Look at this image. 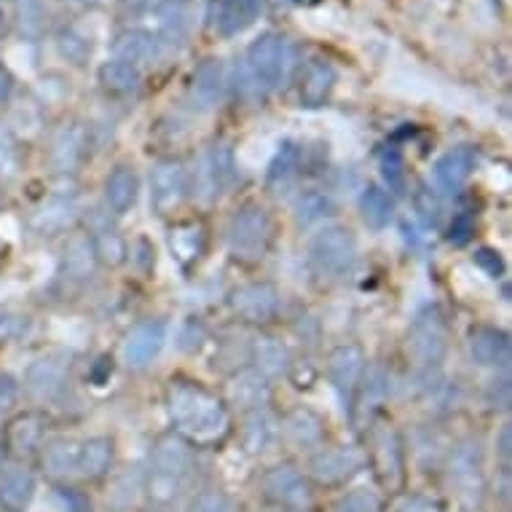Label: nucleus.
I'll use <instances>...</instances> for the list:
<instances>
[{"mask_svg":"<svg viewBox=\"0 0 512 512\" xmlns=\"http://www.w3.org/2000/svg\"><path fill=\"white\" fill-rule=\"evenodd\" d=\"M169 416L177 432L194 443H215L226 435L228 413L218 397L188 381H172L167 392Z\"/></svg>","mask_w":512,"mask_h":512,"instance_id":"nucleus-1","label":"nucleus"},{"mask_svg":"<svg viewBox=\"0 0 512 512\" xmlns=\"http://www.w3.org/2000/svg\"><path fill=\"white\" fill-rule=\"evenodd\" d=\"M194 470V451L180 435H164L156 440L148 472V499L156 507H169L183 494L185 483Z\"/></svg>","mask_w":512,"mask_h":512,"instance_id":"nucleus-2","label":"nucleus"},{"mask_svg":"<svg viewBox=\"0 0 512 512\" xmlns=\"http://www.w3.org/2000/svg\"><path fill=\"white\" fill-rule=\"evenodd\" d=\"M247 78L258 92H271L285 81L287 70L293 65V54L285 38L269 33L258 38L247 51Z\"/></svg>","mask_w":512,"mask_h":512,"instance_id":"nucleus-3","label":"nucleus"},{"mask_svg":"<svg viewBox=\"0 0 512 512\" xmlns=\"http://www.w3.org/2000/svg\"><path fill=\"white\" fill-rule=\"evenodd\" d=\"M271 242V218L263 207H244L234 215L228 228V247L236 261H261Z\"/></svg>","mask_w":512,"mask_h":512,"instance_id":"nucleus-4","label":"nucleus"},{"mask_svg":"<svg viewBox=\"0 0 512 512\" xmlns=\"http://www.w3.org/2000/svg\"><path fill=\"white\" fill-rule=\"evenodd\" d=\"M448 480L464 507H480L483 491H486V475H483V448L478 440H464L454 448L448 459Z\"/></svg>","mask_w":512,"mask_h":512,"instance_id":"nucleus-5","label":"nucleus"},{"mask_svg":"<svg viewBox=\"0 0 512 512\" xmlns=\"http://www.w3.org/2000/svg\"><path fill=\"white\" fill-rule=\"evenodd\" d=\"M309 258L322 274H346L357 261V239L344 226L322 228L309 242Z\"/></svg>","mask_w":512,"mask_h":512,"instance_id":"nucleus-6","label":"nucleus"},{"mask_svg":"<svg viewBox=\"0 0 512 512\" xmlns=\"http://www.w3.org/2000/svg\"><path fill=\"white\" fill-rule=\"evenodd\" d=\"M408 357H411L419 368H435L440 365L448 349V336H445L443 319L437 314H424L413 322L411 333H408Z\"/></svg>","mask_w":512,"mask_h":512,"instance_id":"nucleus-7","label":"nucleus"},{"mask_svg":"<svg viewBox=\"0 0 512 512\" xmlns=\"http://www.w3.org/2000/svg\"><path fill=\"white\" fill-rule=\"evenodd\" d=\"M263 488H266V496H269L271 502L279 504V507H287V510L301 512L311 504L309 483L290 464H279V467L266 472Z\"/></svg>","mask_w":512,"mask_h":512,"instance_id":"nucleus-8","label":"nucleus"},{"mask_svg":"<svg viewBox=\"0 0 512 512\" xmlns=\"http://www.w3.org/2000/svg\"><path fill=\"white\" fill-rule=\"evenodd\" d=\"M185 194V169L180 161L167 159L159 161L151 169V204L153 210L164 215L172 212L180 204Z\"/></svg>","mask_w":512,"mask_h":512,"instance_id":"nucleus-9","label":"nucleus"},{"mask_svg":"<svg viewBox=\"0 0 512 512\" xmlns=\"http://www.w3.org/2000/svg\"><path fill=\"white\" fill-rule=\"evenodd\" d=\"M164 344H167V325L161 319H145L126 338V362L132 368H145L159 357Z\"/></svg>","mask_w":512,"mask_h":512,"instance_id":"nucleus-10","label":"nucleus"},{"mask_svg":"<svg viewBox=\"0 0 512 512\" xmlns=\"http://www.w3.org/2000/svg\"><path fill=\"white\" fill-rule=\"evenodd\" d=\"M362 454L357 448L341 445V448H328V451H319L311 459V475L322 483V486H336L344 483L346 478H352L354 472L362 467Z\"/></svg>","mask_w":512,"mask_h":512,"instance_id":"nucleus-11","label":"nucleus"},{"mask_svg":"<svg viewBox=\"0 0 512 512\" xmlns=\"http://www.w3.org/2000/svg\"><path fill=\"white\" fill-rule=\"evenodd\" d=\"M328 373L330 381H333V387H336V392L341 395V400L349 403L354 392H357V387H360L362 373H365V354H362L360 346H338L336 352L330 354Z\"/></svg>","mask_w":512,"mask_h":512,"instance_id":"nucleus-12","label":"nucleus"},{"mask_svg":"<svg viewBox=\"0 0 512 512\" xmlns=\"http://www.w3.org/2000/svg\"><path fill=\"white\" fill-rule=\"evenodd\" d=\"M231 306L247 322H266L279 309L277 287L269 285V282H255V285L239 287L231 295Z\"/></svg>","mask_w":512,"mask_h":512,"instance_id":"nucleus-13","label":"nucleus"},{"mask_svg":"<svg viewBox=\"0 0 512 512\" xmlns=\"http://www.w3.org/2000/svg\"><path fill=\"white\" fill-rule=\"evenodd\" d=\"M35 496V478L25 464L0 467V507L6 512H25Z\"/></svg>","mask_w":512,"mask_h":512,"instance_id":"nucleus-14","label":"nucleus"},{"mask_svg":"<svg viewBox=\"0 0 512 512\" xmlns=\"http://www.w3.org/2000/svg\"><path fill=\"white\" fill-rule=\"evenodd\" d=\"M68 384V365L57 357H41L27 368L25 387L35 400H54Z\"/></svg>","mask_w":512,"mask_h":512,"instance_id":"nucleus-15","label":"nucleus"},{"mask_svg":"<svg viewBox=\"0 0 512 512\" xmlns=\"http://www.w3.org/2000/svg\"><path fill=\"white\" fill-rule=\"evenodd\" d=\"M228 397H231V403L242 405L247 411H261L271 397L269 378L263 376L261 370H242V373H236L231 378Z\"/></svg>","mask_w":512,"mask_h":512,"instance_id":"nucleus-16","label":"nucleus"},{"mask_svg":"<svg viewBox=\"0 0 512 512\" xmlns=\"http://www.w3.org/2000/svg\"><path fill=\"white\" fill-rule=\"evenodd\" d=\"M261 11V0H212V22L220 35L242 33Z\"/></svg>","mask_w":512,"mask_h":512,"instance_id":"nucleus-17","label":"nucleus"},{"mask_svg":"<svg viewBox=\"0 0 512 512\" xmlns=\"http://www.w3.org/2000/svg\"><path fill=\"white\" fill-rule=\"evenodd\" d=\"M472 167H475V153L470 148H454V151H448L435 164L437 185L443 191H448V194H459L464 183L470 180Z\"/></svg>","mask_w":512,"mask_h":512,"instance_id":"nucleus-18","label":"nucleus"},{"mask_svg":"<svg viewBox=\"0 0 512 512\" xmlns=\"http://www.w3.org/2000/svg\"><path fill=\"white\" fill-rule=\"evenodd\" d=\"M43 440V419L38 413H22L6 427V448L17 459L35 454Z\"/></svg>","mask_w":512,"mask_h":512,"instance_id":"nucleus-19","label":"nucleus"},{"mask_svg":"<svg viewBox=\"0 0 512 512\" xmlns=\"http://www.w3.org/2000/svg\"><path fill=\"white\" fill-rule=\"evenodd\" d=\"M470 354L478 365H507L510 362V336L496 328L472 330Z\"/></svg>","mask_w":512,"mask_h":512,"instance_id":"nucleus-20","label":"nucleus"},{"mask_svg":"<svg viewBox=\"0 0 512 512\" xmlns=\"http://www.w3.org/2000/svg\"><path fill=\"white\" fill-rule=\"evenodd\" d=\"M78 451L81 443L70 440V437H54L51 443L43 445L41 464L46 475L51 478H68L78 472Z\"/></svg>","mask_w":512,"mask_h":512,"instance_id":"nucleus-21","label":"nucleus"},{"mask_svg":"<svg viewBox=\"0 0 512 512\" xmlns=\"http://www.w3.org/2000/svg\"><path fill=\"white\" fill-rule=\"evenodd\" d=\"M137 191H140V180H137L135 169L118 167L110 172L108 183H105V199H108V207L116 215H124L135 207Z\"/></svg>","mask_w":512,"mask_h":512,"instance_id":"nucleus-22","label":"nucleus"},{"mask_svg":"<svg viewBox=\"0 0 512 512\" xmlns=\"http://www.w3.org/2000/svg\"><path fill=\"white\" fill-rule=\"evenodd\" d=\"M113 464V440L105 435L89 437L78 451V472L89 480L102 478Z\"/></svg>","mask_w":512,"mask_h":512,"instance_id":"nucleus-23","label":"nucleus"},{"mask_svg":"<svg viewBox=\"0 0 512 512\" xmlns=\"http://www.w3.org/2000/svg\"><path fill=\"white\" fill-rule=\"evenodd\" d=\"M204 177L212 194H223L228 185L236 180L234 151L228 145H212L207 159H204Z\"/></svg>","mask_w":512,"mask_h":512,"instance_id":"nucleus-24","label":"nucleus"},{"mask_svg":"<svg viewBox=\"0 0 512 512\" xmlns=\"http://www.w3.org/2000/svg\"><path fill=\"white\" fill-rule=\"evenodd\" d=\"M94 269H97V252H94L92 236H73L65 247V274L76 282H86L92 279Z\"/></svg>","mask_w":512,"mask_h":512,"instance_id":"nucleus-25","label":"nucleus"},{"mask_svg":"<svg viewBox=\"0 0 512 512\" xmlns=\"http://www.w3.org/2000/svg\"><path fill=\"white\" fill-rule=\"evenodd\" d=\"M84 129H78V126H65L62 132L54 140V148H51V161H54V167L59 172H70V169L76 167L81 156H84Z\"/></svg>","mask_w":512,"mask_h":512,"instance_id":"nucleus-26","label":"nucleus"},{"mask_svg":"<svg viewBox=\"0 0 512 512\" xmlns=\"http://www.w3.org/2000/svg\"><path fill=\"white\" fill-rule=\"evenodd\" d=\"M333 84H336V73H333L328 62H314L306 78H303L301 102L306 108H319L322 102L328 100Z\"/></svg>","mask_w":512,"mask_h":512,"instance_id":"nucleus-27","label":"nucleus"},{"mask_svg":"<svg viewBox=\"0 0 512 512\" xmlns=\"http://www.w3.org/2000/svg\"><path fill=\"white\" fill-rule=\"evenodd\" d=\"M169 244H172L175 258L183 266L199 261V255L204 250V228L199 223H180V226L172 228Z\"/></svg>","mask_w":512,"mask_h":512,"instance_id":"nucleus-28","label":"nucleus"},{"mask_svg":"<svg viewBox=\"0 0 512 512\" xmlns=\"http://www.w3.org/2000/svg\"><path fill=\"white\" fill-rule=\"evenodd\" d=\"M360 210L362 218H365V223L370 228H384L395 218V202H392V196L387 191H381L378 185H368L365 188V194L360 199Z\"/></svg>","mask_w":512,"mask_h":512,"instance_id":"nucleus-29","label":"nucleus"},{"mask_svg":"<svg viewBox=\"0 0 512 512\" xmlns=\"http://www.w3.org/2000/svg\"><path fill=\"white\" fill-rule=\"evenodd\" d=\"M376 462L384 483L397 486L400 475H403V459H400V443L392 432H381L376 437Z\"/></svg>","mask_w":512,"mask_h":512,"instance_id":"nucleus-30","label":"nucleus"},{"mask_svg":"<svg viewBox=\"0 0 512 512\" xmlns=\"http://www.w3.org/2000/svg\"><path fill=\"white\" fill-rule=\"evenodd\" d=\"M277 437V429H274V421L269 419V413L263 411H252L247 424H244V448L250 454H266Z\"/></svg>","mask_w":512,"mask_h":512,"instance_id":"nucleus-31","label":"nucleus"},{"mask_svg":"<svg viewBox=\"0 0 512 512\" xmlns=\"http://www.w3.org/2000/svg\"><path fill=\"white\" fill-rule=\"evenodd\" d=\"M255 362H258V368L263 376H282L287 368H290V354L282 344H279L277 338H261L258 344H255Z\"/></svg>","mask_w":512,"mask_h":512,"instance_id":"nucleus-32","label":"nucleus"},{"mask_svg":"<svg viewBox=\"0 0 512 512\" xmlns=\"http://www.w3.org/2000/svg\"><path fill=\"white\" fill-rule=\"evenodd\" d=\"M116 54L121 57V62H148V59L156 57V41H153L151 33H143V30H135V33H124L116 43Z\"/></svg>","mask_w":512,"mask_h":512,"instance_id":"nucleus-33","label":"nucleus"},{"mask_svg":"<svg viewBox=\"0 0 512 512\" xmlns=\"http://www.w3.org/2000/svg\"><path fill=\"white\" fill-rule=\"evenodd\" d=\"M223 84H226V78H223V68H220L218 59H207L202 68L196 70V97L207 105H215L223 97Z\"/></svg>","mask_w":512,"mask_h":512,"instance_id":"nucleus-34","label":"nucleus"},{"mask_svg":"<svg viewBox=\"0 0 512 512\" xmlns=\"http://www.w3.org/2000/svg\"><path fill=\"white\" fill-rule=\"evenodd\" d=\"M100 78L105 89L116 94H132L140 86V70L129 62H108L105 68L100 70Z\"/></svg>","mask_w":512,"mask_h":512,"instance_id":"nucleus-35","label":"nucleus"},{"mask_svg":"<svg viewBox=\"0 0 512 512\" xmlns=\"http://www.w3.org/2000/svg\"><path fill=\"white\" fill-rule=\"evenodd\" d=\"M287 437L293 440L295 445L301 448H309V445H317L322 440V421L314 416L311 411H295L285 424Z\"/></svg>","mask_w":512,"mask_h":512,"instance_id":"nucleus-36","label":"nucleus"},{"mask_svg":"<svg viewBox=\"0 0 512 512\" xmlns=\"http://www.w3.org/2000/svg\"><path fill=\"white\" fill-rule=\"evenodd\" d=\"M336 210V204L333 199L325 194H319V191H309V194H303L298 202H295V220L301 223V226H314L319 220H325L328 215H333Z\"/></svg>","mask_w":512,"mask_h":512,"instance_id":"nucleus-37","label":"nucleus"},{"mask_svg":"<svg viewBox=\"0 0 512 512\" xmlns=\"http://www.w3.org/2000/svg\"><path fill=\"white\" fill-rule=\"evenodd\" d=\"M298 164H301V148L295 143H282L274 161L269 164V183H285V180H290Z\"/></svg>","mask_w":512,"mask_h":512,"instance_id":"nucleus-38","label":"nucleus"},{"mask_svg":"<svg viewBox=\"0 0 512 512\" xmlns=\"http://www.w3.org/2000/svg\"><path fill=\"white\" fill-rule=\"evenodd\" d=\"M92 244L94 252H97V261L102 258V261L110 263V266H118V263L124 261L126 244L113 228H102V231L92 234Z\"/></svg>","mask_w":512,"mask_h":512,"instance_id":"nucleus-39","label":"nucleus"},{"mask_svg":"<svg viewBox=\"0 0 512 512\" xmlns=\"http://www.w3.org/2000/svg\"><path fill=\"white\" fill-rule=\"evenodd\" d=\"M378 499L373 491L368 488H357V491H349L346 496H341L333 512H376Z\"/></svg>","mask_w":512,"mask_h":512,"instance_id":"nucleus-40","label":"nucleus"},{"mask_svg":"<svg viewBox=\"0 0 512 512\" xmlns=\"http://www.w3.org/2000/svg\"><path fill=\"white\" fill-rule=\"evenodd\" d=\"M381 175L389 183L392 191H403L405 188V169H403V156L397 148L381 153Z\"/></svg>","mask_w":512,"mask_h":512,"instance_id":"nucleus-41","label":"nucleus"},{"mask_svg":"<svg viewBox=\"0 0 512 512\" xmlns=\"http://www.w3.org/2000/svg\"><path fill=\"white\" fill-rule=\"evenodd\" d=\"M73 220V207L70 204H51V207H46V210L38 215V220H35V226L41 228V231H46V234H51V231H59V228H65Z\"/></svg>","mask_w":512,"mask_h":512,"instance_id":"nucleus-42","label":"nucleus"},{"mask_svg":"<svg viewBox=\"0 0 512 512\" xmlns=\"http://www.w3.org/2000/svg\"><path fill=\"white\" fill-rule=\"evenodd\" d=\"M188 512H234V504L220 491H204L188 504Z\"/></svg>","mask_w":512,"mask_h":512,"instance_id":"nucleus-43","label":"nucleus"},{"mask_svg":"<svg viewBox=\"0 0 512 512\" xmlns=\"http://www.w3.org/2000/svg\"><path fill=\"white\" fill-rule=\"evenodd\" d=\"M59 49H62V54L70 59H76L78 65H81V59H86V54L92 51V46L81 38V35L76 33H65L62 38H59Z\"/></svg>","mask_w":512,"mask_h":512,"instance_id":"nucleus-44","label":"nucleus"},{"mask_svg":"<svg viewBox=\"0 0 512 512\" xmlns=\"http://www.w3.org/2000/svg\"><path fill=\"white\" fill-rule=\"evenodd\" d=\"M475 263H478L480 269L486 271L488 277H502L504 271V263L502 258H499V252L496 250H488V247H483V250L475 252Z\"/></svg>","mask_w":512,"mask_h":512,"instance_id":"nucleus-45","label":"nucleus"},{"mask_svg":"<svg viewBox=\"0 0 512 512\" xmlns=\"http://www.w3.org/2000/svg\"><path fill=\"white\" fill-rule=\"evenodd\" d=\"M14 161H17V148H14V140H11L9 132L0 129V177L9 175L14 169Z\"/></svg>","mask_w":512,"mask_h":512,"instance_id":"nucleus-46","label":"nucleus"},{"mask_svg":"<svg viewBox=\"0 0 512 512\" xmlns=\"http://www.w3.org/2000/svg\"><path fill=\"white\" fill-rule=\"evenodd\" d=\"M19 17H22V27L30 30V33H35V30L41 27V19H35L41 17V9H38L35 0H22V3H19Z\"/></svg>","mask_w":512,"mask_h":512,"instance_id":"nucleus-47","label":"nucleus"},{"mask_svg":"<svg viewBox=\"0 0 512 512\" xmlns=\"http://www.w3.org/2000/svg\"><path fill=\"white\" fill-rule=\"evenodd\" d=\"M19 387L14 376H0V411H9L11 405H17Z\"/></svg>","mask_w":512,"mask_h":512,"instance_id":"nucleus-48","label":"nucleus"},{"mask_svg":"<svg viewBox=\"0 0 512 512\" xmlns=\"http://www.w3.org/2000/svg\"><path fill=\"white\" fill-rule=\"evenodd\" d=\"M472 231H475V223H472L470 215H459L451 226V242L454 244H467L470 242Z\"/></svg>","mask_w":512,"mask_h":512,"instance_id":"nucleus-49","label":"nucleus"},{"mask_svg":"<svg viewBox=\"0 0 512 512\" xmlns=\"http://www.w3.org/2000/svg\"><path fill=\"white\" fill-rule=\"evenodd\" d=\"M488 400L494 408H510V381L502 378V381H494L491 389H488Z\"/></svg>","mask_w":512,"mask_h":512,"instance_id":"nucleus-50","label":"nucleus"},{"mask_svg":"<svg viewBox=\"0 0 512 512\" xmlns=\"http://www.w3.org/2000/svg\"><path fill=\"white\" fill-rule=\"evenodd\" d=\"M496 454L502 459L504 470H510V456H512V429L510 424H504L499 437H496Z\"/></svg>","mask_w":512,"mask_h":512,"instance_id":"nucleus-51","label":"nucleus"},{"mask_svg":"<svg viewBox=\"0 0 512 512\" xmlns=\"http://www.w3.org/2000/svg\"><path fill=\"white\" fill-rule=\"evenodd\" d=\"M397 512H443V510H440L435 502L424 499V496H411V499H405V502L400 504V510Z\"/></svg>","mask_w":512,"mask_h":512,"instance_id":"nucleus-52","label":"nucleus"},{"mask_svg":"<svg viewBox=\"0 0 512 512\" xmlns=\"http://www.w3.org/2000/svg\"><path fill=\"white\" fill-rule=\"evenodd\" d=\"M419 212L427 218V223H432L435 226L437 223V212H440V207H437L435 199H429L427 194H421L419 196Z\"/></svg>","mask_w":512,"mask_h":512,"instance_id":"nucleus-53","label":"nucleus"},{"mask_svg":"<svg viewBox=\"0 0 512 512\" xmlns=\"http://www.w3.org/2000/svg\"><path fill=\"white\" fill-rule=\"evenodd\" d=\"M11 92V76L6 73V70L0 68V100H6Z\"/></svg>","mask_w":512,"mask_h":512,"instance_id":"nucleus-54","label":"nucleus"},{"mask_svg":"<svg viewBox=\"0 0 512 512\" xmlns=\"http://www.w3.org/2000/svg\"><path fill=\"white\" fill-rule=\"evenodd\" d=\"M102 370H113V365H110L108 357H102ZM94 381H97V384H102V381H105V373H94Z\"/></svg>","mask_w":512,"mask_h":512,"instance_id":"nucleus-55","label":"nucleus"}]
</instances>
